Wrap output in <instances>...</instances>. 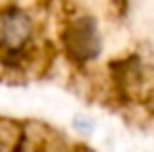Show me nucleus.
<instances>
[{"mask_svg":"<svg viewBox=\"0 0 154 152\" xmlns=\"http://www.w3.org/2000/svg\"><path fill=\"white\" fill-rule=\"evenodd\" d=\"M35 23L33 17L19 8L8 6L0 13V65L8 69H21L29 60Z\"/></svg>","mask_w":154,"mask_h":152,"instance_id":"f257e3e1","label":"nucleus"},{"mask_svg":"<svg viewBox=\"0 0 154 152\" xmlns=\"http://www.w3.org/2000/svg\"><path fill=\"white\" fill-rule=\"evenodd\" d=\"M60 46L73 65H88L102 52V36L96 17L90 13L71 15L60 29Z\"/></svg>","mask_w":154,"mask_h":152,"instance_id":"f03ea898","label":"nucleus"},{"mask_svg":"<svg viewBox=\"0 0 154 152\" xmlns=\"http://www.w3.org/2000/svg\"><path fill=\"white\" fill-rule=\"evenodd\" d=\"M110 69H112V79L123 88L137 85L144 77V65L137 56H129L125 60H112Z\"/></svg>","mask_w":154,"mask_h":152,"instance_id":"7ed1b4c3","label":"nucleus"},{"mask_svg":"<svg viewBox=\"0 0 154 152\" xmlns=\"http://www.w3.org/2000/svg\"><path fill=\"white\" fill-rule=\"evenodd\" d=\"M0 152H2V144H0Z\"/></svg>","mask_w":154,"mask_h":152,"instance_id":"20e7f679","label":"nucleus"}]
</instances>
